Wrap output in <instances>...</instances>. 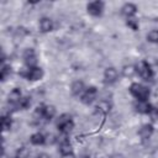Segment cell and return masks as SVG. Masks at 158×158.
<instances>
[{
    "instance_id": "cell-1",
    "label": "cell",
    "mask_w": 158,
    "mask_h": 158,
    "mask_svg": "<svg viewBox=\"0 0 158 158\" xmlns=\"http://www.w3.org/2000/svg\"><path fill=\"white\" fill-rule=\"evenodd\" d=\"M130 93L133 98H136L137 100H142V101H148L149 95H151L149 89L146 85L139 84V83H132L130 85Z\"/></svg>"
},
{
    "instance_id": "cell-2",
    "label": "cell",
    "mask_w": 158,
    "mask_h": 158,
    "mask_svg": "<svg viewBox=\"0 0 158 158\" xmlns=\"http://www.w3.org/2000/svg\"><path fill=\"white\" fill-rule=\"evenodd\" d=\"M136 68H137L138 75L143 80H152V78H153V69H152V67H151V64L148 62L141 60V62H138Z\"/></svg>"
},
{
    "instance_id": "cell-3",
    "label": "cell",
    "mask_w": 158,
    "mask_h": 158,
    "mask_svg": "<svg viewBox=\"0 0 158 158\" xmlns=\"http://www.w3.org/2000/svg\"><path fill=\"white\" fill-rule=\"evenodd\" d=\"M104 7H105L104 1L95 0V1H90V2H88V5H86V11H88V14H90L91 16L99 17V16L102 15V12H104Z\"/></svg>"
},
{
    "instance_id": "cell-4",
    "label": "cell",
    "mask_w": 158,
    "mask_h": 158,
    "mask_svg": "<svg viewBox=\"0 0 158 158\" xmlns=\"http://www.w3.org/2000/svg\"><path fill=\"white\" fill-rule=\"evenodd\" d=\"M96 98H98V89L95 86H89L80 95V101L85 105H90L96 100Z\"/></svg>"
},
{
    "instance_id": "cell-5",
    "label": "cell",
    "mask_w": 158,
    "mask_h": 158,
    "mask_svg": "<svg viewBox=\"0 0 158 158\" xmlns=\"http://www.w3.org/2000/svg\"><path fill=\"white\" fill-rule=\"evenodd\" d=\"M22 58H23V62L27 65V68H35V67H37V56H36V52H35L33 48L25 49L23 51V54H22Z\"/></svg>"
},
{
    "instance_id": "cell-6",
    "label": "cell",
    "mask_w": 158,
    "mask_h": 158,
    "mask_svg": "<svg viewBox=\"0 0 158 158\" xmlns=\"http://www.w3.org/2000/svg\"><path fill=\"white\" fill-rule=\"evenodd\" d=\"M118 78V72L114 67H107L104 72V81L106 84H114Z\"/></svg>"
},
{
    "instance_id": "cell-7",
    "label": "cell",
    "mask_w": 158,
    "mask_h": 158,
    "mask_svg": "<svg viewBox=\"0 0 158 158\" xmlns=\"http://www.w3.org/2000/svg\"><path fill=\"white\" fill-rule=\"evenodd\" d=\"M153 132H154L153 125H152V123H144V125H142V126L139 127V130H138V136H139L143 141H146V139L151 138V136L153 135Z\"/></svg>"
},
{
    "instance_id": "cell-8",
    "label": "cell",
    "mask_w": 158,
    "mask_h": 158,
    "mask_svg": "<svg viewBox=\"0 0 158 158\" xmlns=\"http://www.w3.org/2000/svg\"><path fill=\"white\" fill-rule=\"evenodd\" d=\"M137 10H138V9H137V6H136L133 2H126V4H123L122 7H121V12H122L123 16H126V19L133 17V16L136 15Z\"/></svg>"
},
{
    "instance_id": "cell-9",
    "label": "cell",
    "mask_w": 158,
    "mask_h": 158,
    "mask_svg": "<svg viewBox=\"0 0 158 158\" xmlns=\"http://www.w3.org/2000/svg\"><path fill=\"white\" fill-rule=\"evenodd\" d=\"M42 77H43V70H42V68L35 67V68H28L26 79H28V80H31V81H37V80L42 79Z\"/></svg>"
},
{
    "instance_id": "cell-10",
    "label": "cell",
    "mask_w": 158,
    "mask_h": 158,
    "mask_svg": "<svg viewBox=\"0 0 158 158\" xmlns=\"http://www.w3.org/2000/svg\"><path fill=\"white\" fill-rule=\"evenodd\" d=\"M95 109H96V111H98L99 114L106 115V114L111 110V102H110L109 100H106V99H101V100H99V101L96 102Z\"/></svg>"
},
{
    "instance_id": "cell-11",
    "label": "cell",
    "mask_w": 158,
    "mask_h": 158,
    "mask_svg": "<svg viewBox=\"0 0 158 158\" xmlns=\"http://www.w3.org/2000/svg\"><path fill=\"white\" fill-rule=\"evenodd\" d=\"M85 89H86V88H85V84H84L83 80H74V81L72 83V86H70V91H72V94L75 95V96L81 95Z\"/></svg>"
},
{
    "instance_id": "cell-12",
    "label": "cell",
    "mask_w": 158,
    "mask_h": 158,
    "mask_svg": "<svg viewBox=\"0 0 158 158\" xmlns=\"http://www.w3.org/2000/svg\"><path fill=\"white\" fill-rule=\"evenodd\" d=\"M40 31L42 33H47V32H51L53 30V21L49 19V17H42L40 20Z\"/></svg>"
},
{
    "instance_id": "cell-13",
    "label": "cell",
    "mask_w": 158,
    "mask_h": 158,
    "mask_svg": "<svg viewBox=\"0 0 158 158\" xmlns=\"http://www.w3.org/2000/svg\"><path fill=\"white\" fill-rule=\"evenodd\" d=\"M21 98H22V93H21V90H20L19 88H14V89L9 93L7 101H9V104H17V105H19Z\"/></svg>"
},
{
    "instance_id": "cell-14",
    "label": "cell",
    "mask_w": 158,
    "mask_h": 158,
    "mask_svg": "<svg viewBox=\"0 0 158 158\" xmlns=\"http://www.w3.org/2000/svg\"><path fill=\"white\" fill-rule=\"evenodd\" d=\"M152 105L148 101H142V100H137L135 104V110L139 114H148V111L151 110Z\"/></svg>"
},
{
    "instance_id": "cell-15",
    "label": "cell",
    "mask_w": 158,
    "mask_h": 158,
    "mask_svg": "<svg viewBox=\"0 0 158 158\" xmlns=\"http://www.w3.org/2000/svg\"><path fill=\"white\" fill-rule=\"evenodd\" d=\"M30 142L33 144V146H41L43 143H46V136L41 132H36L33 135H31L30 137Z\"/></svg>"
},
{
    "instance_id": "cell-16",
    "label": "cell",
    "mask_w": 158,
    "mask_h": 158,
    "mask_svg": "<svg viewBox=\"0 0 158 158\" xmlns=\"http://www.w3.org/2000/svg\"><path fill=\"white\" fill-rule=\"evenodd\" d=\"M59 152L60 154H69V153H73V147H72V143L69 142V139L64 138L63 141H60L59 143Z\"/></svg>"
},
{
    "instance_id": "cell-17",
    "label": "cell",
    "mask_w": 158,
    "mask_h": 158,
    "mask_svg": "<svg viewBox=\"0 0 158 158\" xmlns=\"http://www.w3.org/2000/svg\"><path fill=\"white\" fill-rule=\"evenodd\" d=\"M136 73H137V68H136V65L128 64V65H125V67L122 68V75L126 77V78H132Z\"/></svg>"
},
{
    "instance_id": "cell-18",
    "label": "cell",
    "mask_w": 158,
    "mask_h": 158,
    "mask_svg": "<svg viewBox=\"0 0 158 158\" xmlns=\"http://www.w3.org/2000/svg\"><path fill=\"white\" fill-rule=\"evenodd\" d=\"M56 107L53 106V105H46V109H44V116H43V118L46 120V121H49V120H52L54 116H56Z\"/></svg>"
},
{
    "instance_id": "cell-19",
    "label": "cell",
    "mask_w": 158,
    "mask_h": 158,
    "mask_svg": "<svg viewBox=\"0 0 158 158\" xmlns=\"http://www.w3.org/2000/svg\"><path fill=\"white\" fill-rule=\"evenodd\" d=\"M69 121H72V116H70L69 114H62V115H59V117L57 118L56 125H57V127H58V130H59L62 126H64V125L68 123Z\"/></svg>"
},
{
    "instance_id": "cell-20",
    "label": "cell",
    "mask_w": 158,
    "mask_h": 158,
    "mask_svg": "<svg viewBox=\"0 0 158 158\" xmlns=\"http://www.w3.org/2000/svg\"><path fill=\"white\" fill-rule=\"evenodd\" d=\"M11 125H12V120L10 117V115H4L1 117V127L4 131H9L11 128Z\"/></svg>"
},
{
    "instance_id": "cell-21",
    "label": "cell",
    "mask_w": 158,
    "mask_h": 158,
    "mask_svg": "<svg viewBox=\"0 0 158 158\" xmlns=\"http://www.w3.org/2000/svg\"><path fill=\"white\" fill-rule=\"evenodd\" d=\"M10 74H11V65H10V64H2L1 72H0L1 80L5 81V80L7 79V77H10Z\"/></svg>"
},
{
    "instance_id": "cell-22",
    "label": "cell",
    "mask_w": 158,
    "mask_h": 158,
    "mask_svg": "<svg viewBox=\"0 0 158 158\" xmlns=\"http://www.w3.org/2000/svg\"><path fill=\"white\" fill-rule=\"evenodd\" d=\"M44 109H46V105H42V104L38 105L33 111V117L36 120H42L44 116Z\"/></svg>"
},
{
    "instance_id": "cell-23",
    "label": "cell",
    "mask_w": 158,
    "mask_h": 158,
    "mask_svg": "<svg viewBox=\"0 0 158 158\" xmlns=\"http://www.w3.org/2000/svg\"><path fill=\"white\" fill-rule=\"evenodd\" d=\"M126 25L132 30V31H137L138 27H139V23H138V20L133 16V17H128L126 19Z\"/></svg>"
},
{
    "instance_id": "cell-24",
    "label": "cell",
    "mask_w": 158,
    "mask_h": 158,
    "mask_svg": "<svg viewBox=\"0 0 158 158\" xmlns=\"http://www.w3.org/2000/svg\"><path fill=\"white\" fill-rule=\"evenodd\" d=\"M147 41L151 43H158V30H152L147 33Z\"/></svg>"
},
{
    "instance_id": "cell-25",
    "label": "cell",
    "mask_w": 158,
    "mask_h": 158,
    "mask_svg": "<svg viewBox=\"0 0 158 158\" xmlns=\"http://www.w3.org/2000/svg\"><path fill=\"white\" fill-rule=\"evenodd\" d=\"M73 128H74V122H73V120H72V121H69L68 123H65L64 126H62V127L59 128V131H60L63 135H68V133H70V132L73 131Z\"/></svg>"
},
{
    "instance_id": "cell-26",
    "label": "cell",
    "mask_w": 158,
    "mask_h": 158,
    "mask_svg": "<svg viewBox=\"0 0 158 158\" xmlns=\"http://www.w3.org/2000/svg\"><path fill=\"white\" fill-rule=\"evenodd\" d=\"M19 106L21 109H23V110L28 109L31 106V98L30 96H22L21 100H20V102H19Z\"/></svg>"
},
{
    "instance_id": "cell-27",
    "label": "cell",
    "mask_w": 158,
    "mask_h": 158,
    "mask_svg": "<svg viewBox=\"0 0 158 158\" xmlns=\"http://www.w3.org/2000/svg\"><path fill=\"white\" fill-rule=\"evenodd\" d=\"M147 115L149 116V118H151L152 122H157L158 121V107L157 106H152Z\"/></svg>"
},
{
    "instance_id": "cell-28",
    "label": "cell",
    "mask_w": 158,
    "mask_h": 158,
    "mask_svg": "<svg viewBox=\"0 0 158 158\" xmlns=\"http://www.w3.org/2000/svg\"><path fill=\"white\" fill-rule=\"evenodd\" d=\"M28 157H30V151H28V148L21 147V148L17 149V152H16V158H28Z\"/></svg>"
},
{
    "instance_id": "cell-29",
    "label": "cell",
    "mask_w": 158,
    "mask_h": 158,
    "mask_svg": "<svg viewBox=\"0 0 158 158\" xmlns=\"http://www.w3.org/2000/svg\"><path fill=\"white\" fill-rule=\"evenodd\" d=\"M57 141H58V138L52 133L46 136V144H54Z\"/></svg>"
},
{
    "instance_id": "cell-30",
    "label": "cell",
    "mask_w": 158,
    "mask_h": 158,
    "mask_svg": "<svg viewBox=\"0 0 158 158\" xmlns=\"http://www.w3.org/2000/svg\"><path fill=\"white\" fill-rule=\"evenodd\" d=\"M109 158H125L121 153H114V154H111Z\"/></svg>"
},
{
    "instance_id": "cell-31",
    "label": "cell",
    "mask_w": 158,
    "mask_h": 158,
    "mask_svg": "<svg viewBox=\"0 0 158 158\" xmlns=\"http://www.w3.org/2000/svg\"><path fill=\"white\" fill-rule=\"evenodd\" d=\"M62 158H75L74 153H69V154H63Z\"/></svg>"
},
{
    "instance_id": "cell-32",
    "label": "cell",
    "mask_w": 158,
    "mask_h": 158,
    "mask_svg": "<svg viewBox=\"0 0 158 158\" xmlns=\"http://www.w3.org/2000/svg\"><path fill=\"white\" fill-rule=\"evenodd\" d=\"M37 158H49V156H48L47 153H40V154L37 156Z\"/></svg>"
}]
</instances>
